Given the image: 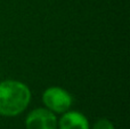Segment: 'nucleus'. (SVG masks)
Segmentation results:
<instances>
[{
    "mask_svg": "<svg viewBox=\"0 0 130 129\" xmlns=\"http://www.w3.org/2000/svg\"><path fill=\"white\" fill-rule=\"evenodd\" d=\"M31 101V90L17 80L0 82V116L16 117L25 111Z\"/></svg>",
    "mask_w": 130,
    "mask_h": 129,
    "instance_id": "nucleus-1",
    "label": "nucleus"
},
{
    "mask_svg": "<svg viewBox=\"0 0 130 129\" xmlns=\"http://www.w3.org/2000/svg\"><path fill=\"white\" fill-rule=\"evenodd\" d=\"M42 102L49 111L55 114H63L71 109L73 98L69 91L61 87H49L43 91Z\"/></svg>",
    "mask_w": 130,
    "mask_h": 129,
    "instance_id": "nucleus-2",
    "label": "nucleus"
},
{
    "mask_svg": "<svg viewBox=\"0 0 130 129\" xmlns=\"http://www.w3.org/2000/svg\"><path fill=\"white\" fill-rule=\"evenodd\" d=\"M26 129H57V118L48 109H36L25 119Z\"/></svg>",
    "mask_w": 130,
    "mask_h": 129,
    "instance_id": "nucleus-3",
    "label": "nucleus"
},
{
    "mask_svg": "<svg viewBox=\"0 0 130 129\" xmlns=\"http://www.w3.org/2000/svg\"><path fill=\"white\" fill-rule=\"evenodd\" d=\"M57 126L59 129H90L88 119L82 113L70 110L63 113Z\"/></svg>",
    "mask_w": 130,
    "mask_h": 129,
    "instance_id": "nucleus-4",
    "label": "nucleus"
},
{
    "mask_svg": "<svg viewBox=\"0 0 130 129\" xmlns=\"http://www.w3.org/2000/svg\"><path fill=\"white\" fill-rule=\"evenodd\" d=\"M91 129H115L114 125L107 119H98Z\"/></svg>",
    "mask_w": 130,
    "mask_h": 129,
    "instance_id": "nucleus-5",
    "label": "nucleus"
}]
</instances>
